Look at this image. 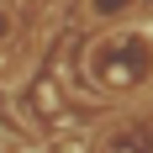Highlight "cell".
I'll list each match as a JSON object with an SVG mask.
<instances>
[{
	"instance_id": "cell-1",
	"label": "cell",
	"mask_w": 153,
	"mask_h": 153,
	"mask_svg": "<svg viewBox=\"0 0 153 153\" xmlns=\"http://www.w3.org/2000/svg\"><path fill=\"white\" fill-rule=\"evenodd\" d=\"M137 0H90V16H116V11H132Z\"/></svg>"
},
{
	"instance_id": "cell-2",
	"label": "cell",
	"mask_w": 153,
	"mask_h": 153,
	"mask_svg": "<svg viewBox=\"0 0 153 153\" xmlns=\"http://www.w3.org/2000/svg\"><path fill=\"white\" fill-rule=\"evenodd\" d=\"M5 32H11V16H5V11H0V37H5Z\"/></svg>"
}]
</instances>
